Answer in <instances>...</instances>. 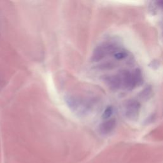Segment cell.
<instances>
[{
	"instance_id": "cell-1",
	"label": "cell",
	"mask_w": 163,
	"mask_h": 163,
	"mask_svg": "<svg viewBox=\"0 0 163 163\" xmlns=\"http://www.w3.org/2000/svg\"><path fill=\"white\" fill-rule=\"evenodd\" d=\"M119 75L122 86L128 90L133 89L142 82V75L138 70L131 71H123Z\"/></svg>"
},
{
	"instance_id": "cell-2",
	"label": "cell",
	"mask_w": 163,
	"mask_h": 163,
	"mask_svg": "<svg viewBox=\"0 0 163 163\" xmlns=\"http://www.w3.org/2000/svg\"><path fill=\"white\" fill-rule=\"evenodd\" d=\"M116 46L112 44H104L96 48L92 56V61L98 62L112 52H116Z\"/></svg>"
},
{
	"instance_id": "cell-3",
	"label": "cell",
	"mask_w": 163,
	"mask_h": 163,
	"mask_svg": "<svg viewBox=\"0 0 163 163\" xmlns=\"http://www.w3.org/2000/svg\"><path fill=\"white\" fill-rule=\"evenodd\" d=\"M140 110V105L135 100H131L126 103L124 106V113L127 118L135 120L138 117Z\"/></svg>"
},
{
	"instance_id": "cell-4",
	"label": "cell",
	"mask_w": 163,
	"mask_h": 163,
	"mask_svg": "<svg viewBox=\"0 0 163 163\" xmlns=\"http://www.w3.org/2000/svg\"><path fill=\"white\" fill-rule=\"evenodd\" d=\"M116 127V120L115 119L108 120L102 123L99 126V131L101 134L106 135L112 132Z\"/></svg>"
},
{
	"instance_id": "cell-5",
	"label": "cell",
	"mask_w": 163,
	"mask_h": 163,
	"mask_svg": "<svg viewBox=\"0 0 163 163\" xmlns=\"http://www.w3.org/2000/svg\"><path fill=\"white\" fill-rule=\"evenodd\" d=\"M113 112V108L112 106H108L102 115L103 119L105 120H107L109 119L112 116Z\"/></svg>"
},
{
	"instance_id": "cell-6",
	"label": "cell",
	"mask_w": 163,
	"mask_h": 163,
	"mask_svg": "<svg viewBox=\"0 0 163 163\" xmlns=\"http://www.w3.org/2000/svg\"><path fill=\"white\" fill-rule=\"evenodd\" d=\"M127 56H128V54H127V52L126 51H117L116 52L114 53V57L118 60L123 59L126 58Z\"/></svg>"
},
{
	"instance_id": "cell-7",
	"label": "cell",
	"mask_w": 163,
	"mask_h": 163,
	"mask_svg": "<svg viewBox=\"0 0 163 163\" xmlns=\"http://www.w3.org/2000/svg\"><path fill=\"white\" fill-rule=\"evenodd\" d=\"M158 4L160 6V7H161L162 8H163V1L158 2Z\"/></svg>"
}]
</instances>
